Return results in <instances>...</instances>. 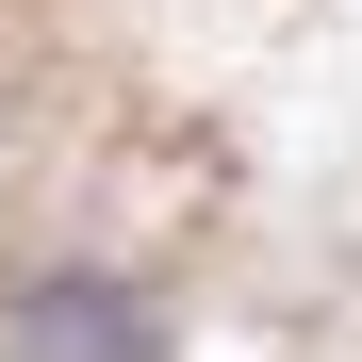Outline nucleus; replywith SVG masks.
Wrapping results in <instances>:
<instances>
[{"mask_svg": "<svg viewBox=\"0 0 362 362\" xmlns=\"http://www.w3.org/2000/svg\"><path fill=\"white\" fill-rule=\"evenodd\" d=\"M0 362H165V296L115 264H49L0 296Z\"/></svg>", "mask_w": 362, "mask_h": 362, "instance_id": "nucleus-1", "label": "nucleus"}]
</instances>
